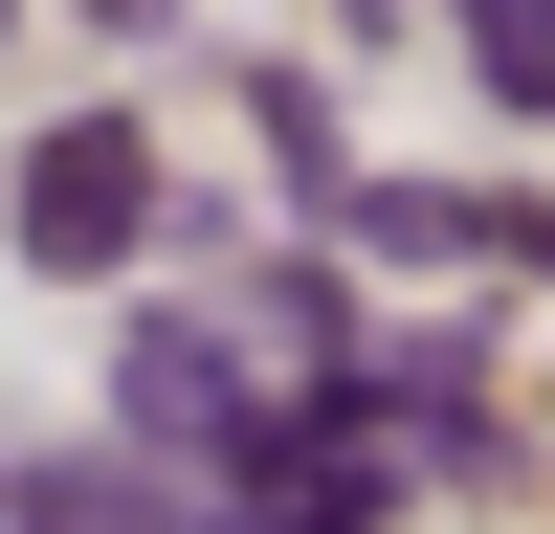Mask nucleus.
Instances as JSON below:
<instances>
[{
    "mask_svg": "<svg viewBox=\"0 0 555 534\" xmlns=\"http://www.w3.org/2000/svg\"><path fill=\"white\" fill-rule=\"evenodd\" d=\"M0 223H23L44 290H67V267H133V245H156V156L89 112V134H44V156H23V201H0Z\"/></svg>",
    "mask_w": 555,
    "mask_h": 534,
    "instance_id": "nucleus-1",
    "label": "nucleus"
},
{
    "mask_svg": "<svg viewBox=\"0 0 555 534\" xmlns=\"http://www.w3.org/2000/svg\"><path fill=\"white\" fill-rule=\"evenodd\" d=\"M444 23H467V67L512 89V112H555V0H444Z\"/></svg>",
    "mask_w": 555,
    "mask_h": 534,
    "instance_id": "nucleus-2",
    "label": "nucleus"
},
{
    "mask_svg": "<svg viewBox=\"0 0 555 534\" xmlns=\"http://www.w3.org/2000/svg\"><path fill=\"white\" fill-rule=\"evenodd\" d=\"M201 534H356V512H311V490H267V512H245V490H222Z\"/></svg>",
    "mask_w": 555,
    "mask_h": 534,
    "instance_id": "nucleus-3",
    "label": "nucleus"
}]
</instances>
